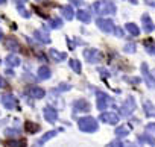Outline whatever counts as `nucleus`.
<instances>
[{
	"label": "nucleus",
	"instance_id": "bb28decb",
	"mask_svg": "<svg viewBox=\"0 0 155 147\" xmlns=\"http://www.w3.org/2000/svg\"><path fill=\"white\" fill-rule=\"evenodd\" d=\"M26 130L28 132H31V133H34V132H38L40 130V124H34V123H26Z\"/></svg>",
	"mask_w": 155,
	"mask_h": 147
},
{
	"label": "nucleus",
	"instance_id": "aec40b11",
	"mask_svg": "<svg viewBox=\"0 0 155 147\" xmlns=\"http://www.w3.org/2000/svg\"><path fill=\"white\" fill-rule=\"evenodd\" d=\"M20 58L17 56V55H9V56H6V65L8 67H18L20 65Z\"/></svg>",
	"mask_w": 155,
	"mask_h": 147
},
{
	"label": "nucleus",
	"instance_id": "c9c22d12",
	"mask_svg": "<svg viewBox=\"0 0 155 147\" xmlns=\"http://www.w3.org/2000/svg\"><path fill=\"white\" fill-rule=\"evenodd\" d=\"M5 135H8V136H15V135H18V132H17V130H12V129H8V130L5 132Z\"/></svg>",
	"mask_w": 155,
	"mask_h": 147
},
{
	"label": "nucleus",
	"instance_id": "4468645a",
	"mask_svg": "<svg viewBox=\"0 0 155 147\" xmlns=\"http://www.w3.org/2000/svg\"><path fill=\"white\" fill-rule=\"evenodd\" d=\"M141 21H143V29H144V32H152V30L155 29V24H153V21L150 20V17H149L147 14H143Z\"/></svg>",
	"mask_w": 155,
	"mask_h": 147
},
{
	"label": "nucleus",
	"instance_id": "1a4fd4ad",
	"mask_svg": "<svg viewBox=\"0 0 155 147\" xmlns=\"http://www.w3.org/2000/svg\"><path fill=\"white\" fill-rule=\"evenodd\" d=\"M34 38H37V40H38L40 43H43V44H49V43H50V35H49L47 27H41V29L35 30V32H34Z\"/></svg>",
	"mask_w": 155,
	"mask_h": 147
},
{
	"label": "nucleus",
	"instance_id": "cd10ccee",
	"mask_svg": "<svg viewBox=\"0 0 155 147\" xmlns=\"http://www.w3.org/2000/svg\"><path fill=\"white\" fill-rule=\"evenodd\" d=\"M50 26L53 27V29H59V27H62V20L61 18H52L50 20Z\"/></svg>",
	"mask_w": 155,
	"mask_h": 147
},
{
	"label": "nucleus",
	"instance_id": "393cba45",
	"mask_svg": "<svg viewBox=\"0 0 155 147\" xmlns=\"http://www.w3.org/2000/svg\"><path fill=\"white\" fill-rule=\"evenodd\" d=\"M68 65H70V68L74 73H81V70H82V67H81V64H79V61H78V59H70L68 61Z\"/></svg>",
	"mask_w": 155,
	"mask_h": 147
},
{
	"label": "nucleus",
	"instance_id": "4c0bfd02",
	"mask_svg": "<svg viewBox=\"0 0 155 147\" xmlns=\"http://www.w3.org/2000/svg\"><path fill=\"white\" fill-rule=\"evenodd\" d=\"M125 81H128V82H131V84H138V82H140L138 78H126Z\"/></svg>",
	"mask_w": 155,
	"mask_h": 147
},
{
	"label": "nucleus",
	"instance_id": "a19ab883",
	"mask_svg": "<svg viewBox=\"0 0 155 147\" xmlns=\"http://www.w3.org/2000/svg\"><path fill=\"white\" fill-rule=\"evenodd\" d=\"M5 87H6V81L0 76V88H5Z\"/></svg>",
	"mask_w": 155,
	"mask_h": 147
},
{
	"label": "nucleus",
	"instance_id": "a18cd8bd",
	"mask_svg": "<svg viewBox=\"0 0 155 147\" xmlns=\"http://www.w3.org/2000/svg\"><path fill=\"white\" fill-rule=\"evenodd\" d=\"M3 38H5V37H3V32H2V30H0V41H2Z\"/></svg>",
	"mask_w": 155,
	"mask_h": 147
},
{
	"label": "nucleus",
	"instance_id": "c85d7f7f",
	"mask_svg": "<svg viewBox=\"0 0 155 147\" xmlns=\"http://www.w3.org/2000/svg\"><path fill=\"white\" fill-rule=\"evenodd\" d=\"M9 147H26V141L20 139V141H8Z\"/></svg>",
	"mask_w": 155,
	"mask_h": 147
},
{
	"label": "nucleus",
	"instance_id": "6ab92c4d",
	"mask_svg": "<svg viewBox=\"0 0 155 147\" xmlns=\"http://www.w3.org/2000/svg\"><path fill=\"white\" fill-rule=\"evenodd\" d=\"M76 17L79 18L81 21H84V23H88V21H91V14H90L88 11H85V9L78 11V12H76Z\"/></svg>",
	"mask_w": 155,
	"mask_h": 147
},
{
	"label": "nucleus",
	"instance_id": "de8ad7c7",
	"mask_svg": "<svg viewBox=\"0 0 155 147\" xmlns=\"http://www.w3.org/2000/svg\"><path fill=\"white\" fill-rule=\"evenodd\" d=\"M5 2H6V0H0V5H3Z\"/></svg>",
	"mask_w": 155,
	"mask_h": 147
},
{
	"label": "nucleus",
	"instance_id": "f03ea898",
	"mask_svg": "<svg viewBox=\"0 0 155 147\" xmlns=\"http://www.w3.org/2000/svg\"><path fill=\"white\" fill-rule=\"evenodd\" d=\"M78 127L82 132L91 133V132H96L99 129V124H97V120L93 117H81L78 120Z\"/></svg>",
	"mask_w": 155,
	"mask_h": 147
},
{
	"label": "nucleus",
	"instance_id": "49530a36",
	"mask_svg": "<svg viewBox=\"0 0 155 147\" xmlns=\"http://www.w3.org/2000/svg\"><path fill=\"white\" fill-rule=\"evenodd\" d=\"M125 147H137L135 144H128V145H125Z\"/></svg>",
	"mask_w": 155,
	"mask_h": 147
},
{
	"label": "nucleus",
	"instance_id": "c756f323",
	"mask_svg": "<svg viewBox=\"0 0 155 147\" xmlns=\"http://www.w3.org/2000/svg\"><path fill=\"white\" fill-rule=\"evenodd\" d=\"M17 9H18V12L21 14V17H25V18H29V17H31V14L23 8V5H17Z\"/></svg>",
	"mask_w": 155,
	"mask_h": 147
},
{
	"label": "nucleus",
	"instance_id": "e433bc0d",
	"mask_svg": "<svg viewBox=\"0 0 155 147\" xmlns=\"http://www.w3.org/2000/svg\"><path fill=\"white\" fill-rule=\"evenodd\" d=\"M146 49H147V53L155 55V44H152V46H146Z\"/></svg>",
	"mask_w": 155,
	"mask_h": 147
},
{
	"label": "nucleus",
	"instance_id": "20e7f679",
	"mask_svg": "<svg viewBox=\"0 0 155 147\" xmlns=\"http://www.w3.org/2000/svg\"><path fill=\"white\" fill-rule=\"evenodd\" d=\"M84 58L90 64H97L102 59V55L97 49H87V50H84Z\"/></svg>",
	"mask_w": 155,
	"mask_h": 147
},
{
	"label": "nucleus",
	"instance_id": "5701e85b",
	"mask_svg": "<svg viewBox=\"0 0 155 147\" xmlns=\"http://www.w3.org/2000/svg\"><path fill=\"white\" fill-rule=\"evenodd\" d=\"M138 142H140V144L147 142L149 145H155V138H153L152 135H149V133H144V135L138 136Z\"/></svg>",
	"mask_w": 155,
	"mask_h": 147
},
{
	"label": "nucleus",
	"instance_id": "2f4dec72",
	"mask_svg": "<svg viewBox=\"0 0 155 147\" xmlns=\"http://www.w3.org/2000/svg\"><path fill=\"white\" fill-rule=\"evenodd\" d=\"M146 132H147L149 135H153V136H155V123L146 124Z\"/></svg>",
	"mask_w": 155,
	"mask_h": 147
},
{
	"label": "nucleus",
	"instance_id": "9b49d317",
	"mask_svg": "<svg viewBox=\"0 0 155 147\" xmlns=\"http://www.w3.org/2000/svg\"><path fill=\"white\" fill-rule=\"evenodd\" d=\"M73 109L79 112H88L90 111V103L85 99H78L73 102Z\"/></svg>",
	"mask_w": 155,
	"mask_h": 147
},
{
	"label": "nucleus",
	"instance_id": "b1692460",
	"mask_svg": "<svg viewBox=\"0 0 155 147\" xmlns=\"http://www.w3.org/2000/svg\"><path fill=\"white\" fill-rule=\"evenodd\" d=\"M128 133H129V127H128V126H119V127H116V136L123 138V136H126Z\"/></svg>",
	"mask_w": 155,
	"mask_h": 147
},
{
	"label": "nucleus",
	"instance_id": "f8f14e48",
	"mask_svg": "<svg viewBox=\"0 0 155 147\" xmlns=\"http://www.w3.org/2000/svg\"><path fill=\"white\" fill-rule=\"evenodd\" d=\"M2 103L6 109H14L17 106V99L12 94H5V96H2Z\"/></svg>",
	"mask_w": 155,
	"mask_h": 147
},
{
	"label": "nucleus",
	"instance_id": "09e8293b",
	"mask_svg": "<svg viewBox=\"0 0 155 147\" xmlns=\"http://www.w3.org/2000/svg\"><path fill=\"white\" fill-rule=\"evenodd\" d=\"M152 76L155 78V70H152Z\"/></svg>",
	"mask_w": 155,
	"mask_h": 147
},
{
	"label": "nucleus",
	"instance_id": "ea45409f",
	"mask_svg": "<svg viewBox=\"0 0 155 147\" xmlns=\"http://www.w3.org/2000/svg\"><path fill=\"white\" fill-rule=\"evenodd\" d=\"M67 44H68V49H70V50L74 49V44H73V41H71L70 38H67Z\"/></svg>",
	"mask_w": 155,
	"mask_h": 147
},
{
	"label": "nucleus",
	"instance_id": "ddd939ff",
	"mask_svg": "<svg viewBox=\"0 0 155 147\" xmlns=\"http://www.w3.org/2000/svg\"><path fill=\"white\" fill-rule=\"evenodd\" d=\"M28 93L31 94L32 99H43V97L46 96V91H44L41 87H31V88L28 90Z\"/></svg>",
	"mask_w": 155,
	"mask_h": 147
},
{
	"label": "nucleus",
	"instance_id": "dca6fc26",
	"mask_svg": "<svg viewBox=\"0 0 155 147\" xmlns=\"http://www.w3.org/2000/svg\"><path fill=\"white\" fill-rule=\"evenodd\" d=\"M5 47H6L8 50H11V52H17V50L20 49V44H18V41H17L14 37H9V38H6V41H5Z\"/></svg>",
	"mask_w": 155,
	"mask_h": 147
},
{
	"label": "nucleus",
	"instance_id": "72a5a7b5",
	"mask_svg": "<svg viewBox=\"0 0 155 147\" xmlns=\"http://www.w3.org/2000/svg\"><path fill=\"white\" fill-rule=\"evenodd\" d=\"M70 90V85L68 84H61L58 88H56V91H68Z\"/></svg>",
	"mask_w": 155,
	"mask_h": 147
},
{
	"label": "nucleus",
	"instance_id": "0eeeda50",
	"mask_svg": "<svg viewBox=\"0 0 155 147\" xmlns=\"http://www.w3.org/2000/svg\"><path fill=\"white\" fill-rule=\"evenodd\" d=\"M96 24H97V27L102 30V32H105V34H111L113 30H114V23L111 21V20H108V18H97V21H96Z\"/></svg>",
	"mask_w": 155,
	"mask_h": 147
},
{
	"label": "nucleus",
	"instance_id": "39448f33",
	"mask_svg": "<svg viewBox=\"0 0 155 147\" xmlns=\"http://www.w3.org/2000/svg\"><path fill=\"white\" fill-rule=\"evenodd\" d=\"M135 111V100L132 99V97H128V100L122 105V108H120V115H123V117H129V115H132V112Z\"/></svg>",
	"mask_w": 155,
	"mask_h": 147
},
{
	"label": "nucleus",
	"instance_id": "412c9836",
	"mask_svg": "<svg viewBox=\"0 0 155 147\" xmlns=\"http://www.w3.org/2000/svg\"><path fill=\"white\" fill-rule=\"evenodd\" d=\"M143 109H144V112H146L147 117H155V105H152L150 102L146 100L143 103Z\"/></svg>",
	"mask_w": 155,
	"mask_h": 147
},
{
	"label": "nucleus",
	"instance_id": "4be33fe9",
	"mask_svg": "<svg viewBox=\"0 0 155 147\" xmlns=\"http://www.w3.org/2000/svg\"><path fill=\"white\" fill-rule=\"evenodd\" d=\"M61 12H62L64 18H67V20H71V18L74 17V11H73V6H71V5L64 6V8L61 9Z\"/></svg>",
	"mask_w": 155,
	"mask_h": 147
},
{
	"label": "nucleus",
	"instance_id": "f257e3e1",
	"mask_svg": "<svg viewBox=\"0 0 155 147\" xmlns=\"http://www.w3.org/2000/svg\"><path fill=\"white\" fill-rule=\"evenodd\" d=\"M93 9L96 14L99 15H113L117 12V8L113 2H110V0H97V2L93 5Z\"/></svg>",
	"mask_w": 155,
	"mask_h": 147
},
{
	"label": "nucleus",
	"instance_id": "f3484780",
	"mask_svg": "<svg viewBox=\"0 0 155 147\" xmlns=\"http://www.w3.org/2000/svg\"><path fill=\"white\" fill-rule=\"evenodd\" d=\"M61 130H62V129H58V130H49V132H47V133H46L44 136H41V138L38 139V142L35 144V147H38V145H41V144L47 142L49 139H52V138H53V136H55V135H56L58 132H61Z\"/></svg>",
	"mask_w": 155,
	"mask_h": 147
},
{
	"label": "nucleus",
	"instance_id": "58836bf2",
	"mask_svg": "<svg viewBox=\"0 0 155 147\" xmlns=\"http://www.w3.org/2000/svg\"><path fill=\"white\" fill-rule=\"evenodd\" d=\"M70 2H71L73 5H76V6H79V5L84 3V0H70Z\"/></svg>",
	"mask_w": 155,
	"mask_h": 147
},
{
	"label": "nucleus",
	"instance_id": "f704fd0d",
	"mask_svg": "<svg viewBox=\"0 0 155 147\" xmlns=\"http://www.w3.org/2000/svg\"><path fill=\"white\" fill-rule=\"evenodd\" d=\"M113 34H114V35H117L119 38H123V30H122L120 27H114V30H113Z\"/></svg>",
	"mask_w": 155,
	"mask_h": 147
},
{
	"label": "nucleus",
	"instance_id": "9d476101",
	"mask_svg": "<svg viewBox=\"0 0 155 147\" xmlns=\"http://www.w3.org/2000/svg\"><path fill=\"white\" fill-rule=\"evenodd\" d=\"M43 115H44V118H46L47 123H55L58 120V111L53 106H46L43 109Z\"/></svg>",
	"mask_w": 155,
	"mask_h": 147
},
{
	"label": "nucleus",
	"instance_id": "c03bdc74",
	"mask_svg": "<svg viewBox=\"0 0 155 147\" xmlns=\"http://www.w3.org/2000/svg\"><path fill=\"white\" fill-rule=\"evenodd\" d=\"M128 2H131L132 5H137V3H138V0H128Z\"/></svg>",
	"mask_w": 155,
	"mask_h": 147
},
{
	"label": "nucleus",
	"instance_id": "7c9ffc66",
	"mask_svg": "<svg viewBox=\"0 0 155 147\" xmlns=\"http://www.w3.org/2000/svg\"><path fill=\"white\" fill-rule=\"evenodd\" d=\"M135 49H137V46H135L134 43H128V44L125 46V52H126V53H134Z\"/></svg>",
	"mask_w": 155,
	"mask_h": 147
},
{
	"label": "nucleus",
	"instance_id": "7ed1b4c3",
	"mask_svg": "<svg viewBox=\"0 0 155 147\" xmlns=\"http://www.w3.org/2000/svg\"><path fill=\"white\" fill-rule=\"evenodd\" d=\"M140 68H141V75H143V79H144L146 85H147L149 88H153V90H155V78L152 76V73L149 71L147 64H146V62H143Z\"/></svg>",
	"mask_w": 155,
	"mask_h": 147
},
{
	"label": "nucleus",
	"instance_id": "a211bd4d",
	"mask_svg": "<svg viewBox=\"0 0 155 147\" xmlns=\"http://www.w3.org/2000/svg\"><path fill=\"white\" fill-rule=\"evenodd\" d=\"M50 56L55 59V62H62L65 58H67V53H61V52H58L56 49H50Z\"/></svg>",
	"mask_w": 155,
	"mask_h": 147
},
{
	"label": "nucleus",
	"instance_id": "6e6552de",
	"mask_svg": "<svg viewBox=\"0 0 155 147\" xmlns=\"http://www.w3.org/2000/svg\"><path fill=\"white\" fill-rule=\"evenodd\" d=\"M99 120L104 121V123H108V124H116V123H119L120 115L116 114V112H110L108 111V112H102L101 117H99Z\"/></svg>",
	"mask_w": 155,
	"mask_h": 147
},
{
	"label": "nucleus",
	"instance_id": "79ce46f5",
	"mask_svg": "<svg viewBox=\"0 0 155 147\" xmlns=\"http://www.w3.org/2000/svg\"><path fill=\"white\" fill-rule=\"evenodd\" d=\"M146 3H147L149 6H153V8H155V2H153V0H146Z\"/></svg>",
	"mask_w": 155,
	"mask_h": 147
},
{
	"label": "nucleus",
	"instance_id": "473e14b6",
	"mask_svg": "<svg viewBox=\"0 0 155 147\" xmlns=\"http://www.w3.org/2000/svg\"><path fill=\"white\" fill-rule=\"evenodd\" d=\"M107 147H123V144H122V141H120V139H114V141L108 142V144H107Z\"/></svg>",
	"mask_w": 155,
	"mask_h": 147
},
{
	"label": "nucleus",
	"instance_id": "37998d69",
	"mask_svg": "<svg viewBox=\"0 0 155 147\" xmlns=\"http://www.w3.org/2000/svg\"><path fill=\"white\" fill-rule=\"evenodd\" d=\"M15 2H17V5H18V3H20V5H25L28 0H15Z\"/></svg>",
	"mask_w": 155,
	"mask_h": 147
},
{
	"label": "nucleus",
	"instance_id": "2eb2a0df",
	"mask_svg": "<svg viewBox=\"0 0 155 147\" xmlns=\"http://www.w3.org/2000/svg\"><path fill=\"white\" fill-rule=\"evenodd\" d=\"M50 76H52V71H50V68L47 65H41L38 68V79L47 81V79H50Z\"/></svg>",
	"mask_w": 155,
	"mask_h": 147
},
{
	"label": "nucleus",
	"instance_id": "423d86ee",
	"mask_svg": "<svg viewBox=\"0 0 155 147\" xmlns=\"http://www.w3.org/2000/svg\"><path fill=\"white\" fill-rule=\"evenodd\" d=\"M96 99H97V109L99 111H105L108 108V103H110V96L104 91H97L96 93Z\"/></svg>",
	"mask_w": 155,
	"mask_h": 147
},
{
	"label": "nucleus",
	"instance_id": "a878e982",
	"mask_svg": "<svg viewBox=\"0 0 155 147\" xmlns=\"http://www.w3.org/2000/svg\"><path fill=\"white\" fill-rule=\"evenodd\" d=\"M126 30H128L131 35H134V37H137V35L140 34V27H138L137 24H134V23H128V24H126Z\"/></svg>",
	"mask_w": 155,
	"mask_h": 147
}]
</instances>
